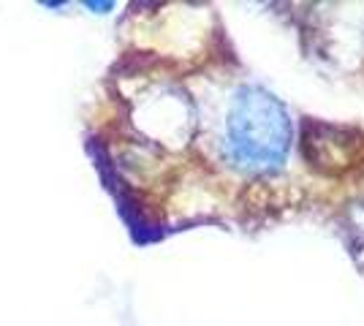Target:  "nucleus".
<instances>
[{"label":"nucleus","instance_id":"nucleus-1","mask_svg":"<svg viewBox=\"0 0 364 326\" xmlns=\"http://www.w3.org/2000/svg\"><path fill=\"white\" fill-rule=\"evenodd\" d=\"M294 141L289 107L261 85H242L226 120L223 156L245 174H272L283 169Z\"/></svg>","mask_w":364,"mask_h":326}]
</instances>
